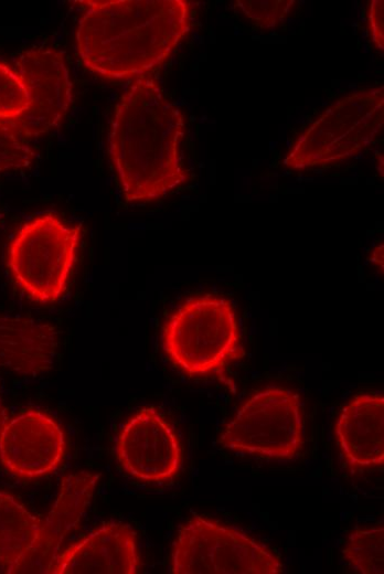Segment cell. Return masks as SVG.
Wrapping results in <instances>:
<instances>
[{"mask_svg":"<svg viewBox=\"0 0 384 574\" xmlns=\"http://www.w3.org/2000/svg\"><path fill=\"white\" fill-rule=\"evenodd\" d=\"M75 32L77 53L106 79L145 76L161 65L190 30L184 0L86 1Z\"/></svg>","mask_w":384,"mask_h":574,"instance_id":"7a4b0ae2","label":"cell"},{"mask_svg":"<svg viewBox=\"0 0 384 574\" xmlns=\"http://www.w3.org/2000/svg\"><path fill=\"white\" fill-rule=\"evenodd\" d=\"M65 453L60 425L38 410H29L8 421L0 433V459L21 478H36L55 470Z\"/></svg>","mask_w":384,"mask_h":574,"instance_id":"30bf717a","label":"cell"},{"mask_svg":"<svg viewBox=\"0 0 384 574\" xmlns=\"http://www.w3.org/2000/svg\"><path fill=\"white\" fill-rule=\"evenodd\" d=\"M15 71L30 97L29 109L17 119L24 139L56 128L72 103V81L64 55L51 46H33L17 59Z\"/></svg>","mask_w":384,"mask_h":574,"instance_id":"ba28073f","label":"cell"},{"mask_svg":"<svg viewBox=\"0 0 384 574\" xmlns=\"http://www.w3.org/2000/svg\"><path fill=\"white\" fill-rule=\"evenodd\" d=\"M185 119L159 83L141 76L115 107L107 148L122 195L128 203L156 201L184 184L180 147Z\"/></svg>","mask_w":384,"mask_h":574,"instance_id":"6da1fadb","label":"cell"},{"mask_svg":"<svg viewBox=\"0 0 384 574\" xmlns=\"http://www.w3.org/2000/svg\"><path fill=\"white\" fill-rule=\"evenodd\" d=\"M349 566L360 574L384 573V528L352 531L342 551Z\"/></svg>","mask_w":384,"mask_h":574,"instance_id":"2e32d148","label":"cell"},{"mask_svg":"<svg viewBox=\"0 0 384 574\" xmlns=\"http://www.w3.org/2000/svg\"><path fill=\"white\" fill-rule=\"evenodd\" d=\"M29 107L30 97L21 76L0 62V119H17Z\"/></svg>","mask_w":384,"mask_h":574,"instance_id":"ac0fdd59","label":"cell"},{"mask_svg":"<svg viewBox=\"0 0 384 574\" xmlns=\"http://www.w3.org/2000/svg\"><path fill=\"white\" fill-rule=\"evenodd\" d=\"M384 123V89L369 87L343 95L292 142L284 163L292 170L322 167L354 157L378 136Z\"/></svg>","mask_w":384,"mask_h":574,"instance_id":"277c9868","label":"cell"},{"mask_svg":"<svg viewBox=\"0 0 384 574\" xmlns=\"http://www.w3.org/2000/svg\"><path fill=\"white\" fill-rule=\"evenodd\" d=\"M294 1H238L237 7L247 19L263 26H274L289 14Z\"/></svg>","mask_w":384,"mask_h":574,"instance_id":"d6986e66","label":"cell"},{"mask_svg":"<svg viewBox=\"0 0 384 574\" xmlns=\"http://www.w3.org/2000/svg\"><path fill=\"white\" fill-rule=\"evenodd\" d=\"M137 534L121 522H107L60 553L53 574H135Z\"/></svg>","mask_w":384,"mask_h":574,"instance_id":"7c38bea8","label":"cell"},{"mask_svg":"<svg viewBox=\"0 0 384 574\" xmlns=\"http://www.w3.org/2000/svg\"><path fill=\"white\" fill-rule=\"evenodd\" d=\"M279 559L232 527L194 515L181 525L171 556L174 574H278Z\"/></svg>","mask_w":384,"mask_h":574,"instance_id":"8992f818","label":"cell"},{"mask_svg":"<svg viewBox=\"0 0 384 574\" xmlns=\"http://www.w3.org/2000/svg\"><path fill=\"white\" fill-rule=\"evenodd\" d=\"M335 436L341 456L352 471L384 464V397L359 394L340 412Z\"/></svg>","mask_w":384,"mask_h":574,"instance_id":"4fadbf2b","label":"cell"},{"mask_svg":"<svg viewBox=\"0 0 384 574\" xmlns=\"http://www.w3.org/2000/svg\"><path fill=\"white\" fill-rule=\"evenodd\" d=\"M35 156L14 121L0 119V173L28 168Z\"/></svg>","mask_w":384,"mask_h":574,"instance_id":"e0dca14e","label":"cell"},{"mask_svg":"<svg viewBox=\"0 0 384 574\" xmlns=\"http://www.w3.org/2000/svg\"><path fill=\"white\" fill-rule=\"evenodd\" d=\"M217 443L226 449L269 459H291L302 448L299 395L267 386L252 395L225 425Z\"/></svg>","mask_w":384,"mask_h":574,"instance_id":"52a82bcc","label":"cell"},{"mask_svg":"<svg viewBox=\"0 0 384 574\" xmlns=\"http://www.w3.org/2000/svg\"><path fill=\"white\" fill-rule=\"evenodd\" d=\"M81 225H67L54 213L24 223L7 251V266L21 290L38 302L62 297L76 262Z\"/></svg>","mask_w":384,"mask_h":574,"instance_id":"5b68a950","label":"cell"},{"mask_svg":"<svg viewBox=\"0 0 384 574\" xmlns=\"http://www.w3.org/2000/svg\"><path fill=\"white\" fill-rule=\"evenodd\" d=\"M115 448L124 470L148 483L172 479L182 464V449L174 429L152 406L139 410L124 424Z\"/></svg>","mask_w":384,"mask_h":574,"instance_id":"9c48e42d","label":"cell"},{"mask_svg":"<svg viewBox=\"0 0 384 574\" xmlns=\"http://www.w3.org/2000/svg\"><path fill=\"white\" fill-rule=\"evenodd\" d=\"M161 343L169 360L191 376L221 373L245 355L232 304L212 295L181 304L164 322Z\"/></svg>","mask_w":384,"mask_h":574,"instance_id":"3957f363","label":"cell"},{"mask_svg":"<svg viewBox=\"0 0 384 574\" xmlns=\"http://www.w3.org/2000/svg\"><path fill=\"white\" fill-rule=\"evenodd\" d=\"M384 2L382 0H373L370 2L367 11V30L370 39L376 50L382 51L384 47Z\"/></svg>","mask_w":384,"mask_h":574,"instance_id":"ffe728a7","label":"cell"},{"mask_svg":"<svg viewBox=\"0 0 384 574\" xmlns=\"http://www.w3.org/2000/svg\"><path fill=\"white\" fill-rule=\"evenodd\" d=\"M98 474L78 471L62 479L60 493L40 530L32 548L10 574H50L66 536L78 525L95 493Z\"/></svg>","mask_w":384,"mask_h":574,"instance_id":"8fae6325","label":"cell"},{"mask_svg":"<svg viewBox=\"0 0 384 574\" xmlns=\"http://www.w3.org/2000/svg\"><path fill=\"white\" fill-rule=\"evenodd\" d=\"M41 520L14 497L0 492V570L10 574L36 540Z\"/></svg>","mask_w":384,"mask_h":574,"instance_id":"9a60e30c","label":"cell"},{"mask_svg":"<svg viewBox=\"0 0 384 574\" xmlns=\"http://www.w3.org/2000/svg\"><path fill=\"white\" fill-rule=\"evenodd\" d=\"M58 332L49 323L0 316V369L35 375L51 369Z\"/></svg>","mask_w":384,"mask_h":574,"instance_id":"5bb4252c","label":"cell"},{"mask_svg":"<svg viewBox=\"0 0 384 574\" xmlns=\"http://www.w3.org/2000/svg\"><path fill=\"white\" fill-rule=\"evenodd\" d=\"M7 422H8L7 410H6V406L3 404L2 397L0 395V433H1L3 426L6 425Z\"/></svg>","mask_w":384,"mask_h":574,"instance_id":"44dd1931","label":"cell"}]
</instances>
